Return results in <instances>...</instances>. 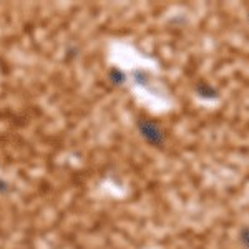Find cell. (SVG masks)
I'll return each instance as SVG.
<instances>
[{"label":"cell","mask_w":249,"mask_h":249,"mask_svg":"<svg viewBox=\"0 0 249 249\" xmlns=\"http://www.w3.org/2000/svg\"><path fill=\"white\" fill-rule=\"evenodd\" d=\"M138 130L142 131L143 138L146 140L148 143L156 144V146H161L164 143V135L163 131L160 130V126L150 120H140L138 122Z\"/></svg>","instance_id":"6da1fadb"},{"label":"cell","mask_w":249,"mask_h":249,"mask_svg":"<svg viewBox=\"0 0 249 249\" xmlns=\"http://www.w3.org/2000/svg\"><path fill=\"white\" fill-rule=\"evenodd\" d=\"M196 93L201 96V98H206V100L219 98L218 90H216V88H213L210 83H206V82H199L198 85H196Z\"/></svg>","instance_id":"7a4b0ae2"},{"label":"cell","mask_w":249,"mask_h":249,"mask_svg":"<svg viewBox=\"0 0 249 249\" xmlns=\"http://www.w3.org/2000/svg\"><path fill=\"white\" fill-rule=\"evenodd\" d=\"M239 239H241V243H243L244 246L249 248V228H243V230H241Z\"/></svg>","instance_id":"3957f363"}]
</instances>
